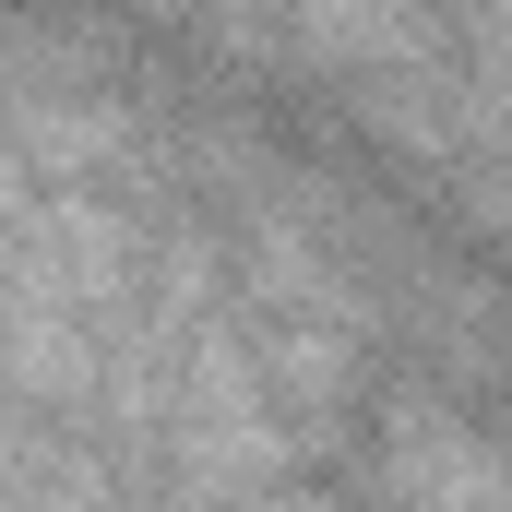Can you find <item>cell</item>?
Wrapping results in <instances>:
<instances>
[{
	"label": "cell",
	"mask_w": 512,
	"mask_h": 512,
	"mask_svg": "<svg viewBox=\"0 0 512 512\" xmlns=\"http://www.w3.org/2000/svg\"><path fill=\"white\" fill-rule=\"evenodd\" d=\"M143 286V239L108 203L48 191L0 227V382L36 405H84L108 382V346Z\"/></svg>",
	"instance_id": "6da1fadb"
},
{
	"label": "cell",
	"mask_w": 512,
	"mask_h": 512,
	"mask_svg": "<svg viewBox=\"0 0 512 512\" xmlns=\"http://www.w3.org/2000/svg\"><path fill=\"white\" fill-rule=\"evenodd\" d=\"M179 429H167V453H179V489H262V477H286V405L251 382V346L227 334V322H203L191 334V358H179V405H167Z\"/></svg>",
	"instance_id": "7a4b0ae2"
},
{
	"label": "cell",
	"mask_w": 512,
	"mask_h": 512,
	"mask_svg": "<svg viewBox=\"0 0 512 512\" xmlns=\"http://www.w3.org/2000/svg\"><path fill=\"white\" fill-rule=\"evenodd\" d=\"M382 512H512V465L477 429H453V417L417 405L382 441Z\"/></svg>",
	"instance_id": "3957f363"
},
{
	"label": "cell",
	"mask_w": 512,
	"mask_h": 512,
	"mask_svg": "<svg viewBox=\"0 0 512 512\" xmlns=\"http://www.w3.org/2000/svg\"><path fill=\"white\" fill-rule=\"evenodd\" d=\"M286 24H298V48H322V60H346V48H382L393 24H405V0H274Z\"/></svg>",
	"instance_id": "277c9868"
},
{
	"label": "cell",
	"mask_w": 512,
	"mask_h": 512,
	"mask_svg": "<svg viewBox=\"0 0 512 512\" xmlns=\"http://www.w3.org/2000/svg\"><path fill=\"white\" fill-rule=\"evenodd\" d=\"M12 215H24V131L0 120V227H12Z\"/></svg>",
	"instance_id": "5b68a950"
}]
</instances>
